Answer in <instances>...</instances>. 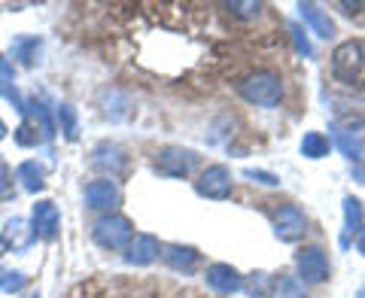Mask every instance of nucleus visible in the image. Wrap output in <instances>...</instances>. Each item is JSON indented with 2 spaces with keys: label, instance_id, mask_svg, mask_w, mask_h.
Segmentation results:
<instances>
[{
  "label": "nucleus",
  "instance_id": "nucleus-1",
  "mask_svg": "<svg viewBox=\"0 0 365 298\" xmlns=\"http://www.w3.org/2000/svg\"><path fill=\"white\" fill-rule=\"evenodd\" d=\"M241 95H244V101H250V104L271 110V107L280 104V98H283V83H280L277 73H271V71H256V73H250L244 83H241Z\"/></svg>",
  "mask_w": 365,
  "mask_h": 298
},
{
  "label": "nucleus",
  "instance_id": "nucleus-2",
  "mask_svg": "<svg viewBox=\"0 0 365 298\" xmlns=\"http://www.w3.org/2000/svg\"><path fill=\"white\" fill-rule=\"evenodd\" d=\"M332 71L341 83L362 86L365 83V46L362 43H341L332 55Z\"/></svg>",
  "mask_w": 365,
  "mask_h": 298
},
{
  "label": "nucleus",
  "instance_id": "nucleus-3",
  "mask_svg": "<svg viewBox=\"0 0 365 298\" xmlns=\"http://www.w3.org/2000/svg\"><path fill=\"white\" fill-rule=\"evenodd\" d=\"M195 165H198V155L182 146H165L162 153H155V170L165 177H186L192 174Z\"/></svg>",
  "mask_w": 365,
  "mask_h": 298
},
{
  "label": "nucleus",
  "instance_id": "nucleus-4",
  "mask_svg": "<svg viewBox=\"0 0 365 298\" xmlns=\"http://www.w3.org/2000/svg\"><path fill=\"white\" fill-rule=\"evenodd\" d=\"M95 240L104 250H122L131 244V222L125 216H104L95 222Z\"/></svg>",
  "mask_w": 365,
  "mask_h": 298
},
{
  "label": "nucleus",
  "instance_id": "nucleus-5",
  "mask_svg": "<svg viewBox=\"0 0 365 298\" xmlns=\"http://www.w3.org/2000/svg\"><path fill=\"white\" fill-rule=\"evenodd\" d=\"M274 232H277L280 240L292 244V240L304 237V232H307V216L299 207H295V204H283V207L274 213Z\"/></svg>",
  "mask_w": 365,
  "mask_h": 298
},
{
  "label": "nucleus",
  "instance_id": "nucleus-6",
  "mask_svg": "<svg viewBox=\"0 0 365 298\" xmlns=\"http://www.w3.org/2000/svg\"><path fill=\"white\" fill-rule=\"evenodd\" d=\"M295 265H299V274L304 283H323L329 280V259L319 247H304L295 256Z\"/></svg>",
  "mask_w": 365,
  "mask_h": 298
},
{
  "label": "nucleus",
  "instance_id": "nucleus-7",
  "mask_svg": "<svg viewBox=\"0 0 365 298\" xmlns=\"http://www.w3.org/2000/svg\"><path fill=\"white\" fill-rule=\"evenodd\" d=\"M198 192L204 198H228L232 195V174H228V168L222 165H210L204 174L198 177Z\"/></svg>",
  "mask_w": 365,
  "mask_h": 298
},
{
  "label": "nucleus",
  "instance_id": "nucleus-8",
  "mask_svg": "<svg viewBox=\"0 0 365 298\" xmlns=\"http://www.w3.org/2000/svg\"><path fill=\"white\" fill-rule=\"evenodd\" d=\"M335 143L341 146L350 162L353 158H365V122H347L335 128Z\"/></svg>",
  "mask_w": 365,
  "mask_h": 298
},
{
  "label": "nucleus",
  "instance_id": "nucleus-9",
  "mask_svg": "<svg viewBox=\"0 0 365 298\" xmlns=\"http://www.w3.org/2000/svg\"><path fill=\"white\" fill-rule=\"evenodd\" d=\"M58 225H61V213L52 201H37L34 204V235L52 240L58 235Z\"/></svg>",
  "mask_w": 365,
  "mask_h": 298
},
{
  "label": "nucleus",
  "instance_id": "nucleus-10",
  "mask_svg": "<svg viewBox=\"0 0 365 298\" xmlns=\"http://www.w3.org/2000/svg\"><path fill=\"white\" fill-rule=\"evenodd\" d=\"M86 201H88V207H95V210H113L119 204V189H116V183L113 180H91L88 186H86Z\"/></svg>",
  "mask_w": 365,
  "mask_h": 298
},
{
  "label": "nucleus",
  "instance_id": "nucleus-11",
  "mask_svg": "<svg viewBox=\"0 0 365 298\" xmlns=\"http://www.w3.org/2000/svg\"><path fill=\"white\" fill-rule=\"evenodd\" d=\"M204 280H207V286H213V289L222 292V295H232L237 289H244L241 274H237L232 265H210L207 274H204Z\"/></svg>",
  "mask_w": 365,
  "mask_h": 298
},
{
  "label": "nucleus",
  "instance_id": "nucleus-12",
  "mask_svg": "<svg viewBox=\"0 0 365 298\" xmlns=\"http://www.w3.org/2000/svg\"><path fill=\"white\" fill-rule=\"evenodd\" d=\"M158 250H162V247H158V240L153 235H134L125 259H128L131 265H150V262L158 256Z\"/></svg>",
  "mask_w": 365,
  "mask_h": 298
},
{
  "label": "nucleus",
  "instance_id": "nucleus-13",
  "mask_svg": "<svg viewBox=\"0 0 365 298\" xmlns=\"http://www.w3.org/2000/svg\"><path fill=\"white\" fill-rule=\"evenodd\" d=\"M302 9V19L307 21V25H311L317 34H319V37H332V34H335V25H332V19H329L326 13H323V9H319L317 4H302L299 6Z\"/></svg>",
  "mask_w": 365,
  "mask_h": 298
},
{
  "label": "nucleus",
  "instance_id": "nucleus-14",
  "mask_svg": "<svg viewBox=\"0 0 365 298\" xmlns=\"http://www.w3.org/2000/svg\"><path fill=\"white\" fill-rule=\"evenodd\" d=\"M165 262L170 268H177V271H192V265L198 262V253L192 247H168L165 250Z\"/></svg>",
  "mask_w": 365,
  "mask_h": 298
},
{
  "label": "nucleus",
  "instance_id": "nucleus-15",
  "mask_svg": "<svg viewBox=\"0 0 365 298\" xmlns=\"http://www.w3.org/2000/svg\"><path fill=\"white\" fill-rule=\"evenodd\" d=\"M19 180H21V186H25L28 192H37V189H43V165H37V162H25V165H19Z\"/></svg>",
  "mask_w": 365,
  "mask_h": 298
},
{
  "label": "nucleus",
  "instance_id": "nucleus-16",
  "mask_svg": "<svg viewBox=\"0 0 365 298\" xmlns=\"http://www.w3.org/2000/svg\"><path fill=\"white\" fill-rule=\"evenodd\" d=\"M302 155H307V158H323V155H329V137H323L319 131L304 134V140H302Z\"/></svg>",
  "mask_w": 365,
  "mask_h": 298
},
{
  "label": "nucleus",
  "instance_id": "nucleus-17",
  "mask_svg": "<svg viewBox=\"0 0 365 298\" xmlns=\"http://www.w3.org/2000/svg\"><path fill=\"white\" fill-rule=\"evenodd\" d=\"M244 289L253 298H271L274 295V277H268V274H253V277L244 283Z\"/></svg>",
  "mask_w": 365,
  "mask_h": 298
},
{
  "label": "nucleus",
  "instance_id": "nucleus-18",
  "mask_svg": "<svg viewBox=\"0 0 365 298\" xmlns=\"http://www.w3.org/2000/svg\"><path fill=\"white\" fill-rule=\"evenodd\" d=\"M344 220H347V235H353V232H359V222H362V204L356 201V198H347L344 201Z\"/></svg>",
  "mask_w": 365,
  "mask_h": 298
},
{
  "label": "nucleus",
  "instance_id": "nucleus-19",
  "mask_svg": "<svg viewBox=\"0 0 365 298\" xmlns=\"http://www.w3.org/2000/svg\"><path fill=\"white\" fill-rule=\"evenodd\" d=\"M21 286H25V274L0 268V289H4V292H19Z\"/></svg>",
  "mask_w": 365,
  "mask_h": 298
},
{
  "label": "nucleus",
  "instance_id": "nucleus-20",
  "mask_svg": "<svg viewBox=\"0 0 365 298\" xmlns=\"http://www.w3.org/2000/svg\"><path fill=\"white\" fill-rule=\"evenodd\" d=\"M58 119H61V125H64V134L73 140V137H76V113H73V107L64 104V107L58 110Z\"/></svg>",
  "mask_w": 365,
  "mask_h": 298
},
{
  "label": "nucleus",
  "instance_id": "nucleus-21",
  "mask_svg": "<svg viewBox=\"0 0 365 298\" xmlns=\"http://www.w3.org/2000/svg\"><path fill=\"white\" fill-rule=\"evenodd\" d=\"M225 9L228 13H235V16H241V19H256L262 4H228Z\"/></svg>",
  "mask_w": 365,
  "mask_h": 298
},
{
  "label": "nucleus",
  "instance_id": "nucleus-22",
  "mask_svg": "<svg viewBox=\"0 0 365 298\" xmlns=\"http://www.w3.org/2000/svg\"><path fill=\"white\" fill-rule=\"evenodd\" d=\"M16 140L21 143V146H37V140H40V134L37 131H34V125H21V128L16 131Z\"/></svg>",
  "mask_w": 365,
  "mask_h": 298
},
{
  "label": "nucleus",
  "instance_id": "nucleus-23",
  "mask_svg": "<svg viewBox=\"0 0 365 298\" xmlns=\"http://www.w3.org/2000/svg\"><path fill=\"white\" fill-rule=\"evenodd\" d=\"M37 40H19L16 46H13V49H16V55H19V58L21 61H25V64H34V55H31V49H37Z\"/></svg>",
  "mask_w": 365,
  "mask_h": 298
},
{
  "label": "nucleus",
  "instance_id": "nucleus-24",
  "mask_svg": "<svg viewBox=\"0 0 365 298\" xmlns=\"http://www.w3.org/2000/svg\"><path fill=\"white\" fill-rule=\"evenodd\" d=\"M247 177H253V180H259V183H265V186H277V177L265 174V170H247Z\"/></svg>",
  "mask_w": 365,
  "mask_h": 298
},
{
  "label": "nucleus",
  "instance_id": "nucleus-25",
  "mask_svg": "<svg viewBox=\"0 0 365 298\" xmlns=\"http://www.w3.org/2000/svg\"><path fill=\"white\" fill-rule=\"evenodd\" d=\"M292 34H295V46H299V52L311 55V43H307V37H302V31H299V28H292Z\"/></svg>",
  "mask_w": 365,
  "mask_h": 298
},
{
  "label": "nucleus",
  "instance_id": "nucleus-26",
  "mask_svg": "<svg viewBox=\"0 0 365 298\" xmlns=\"http://www.w3.org/2000/svg\"><path fill=\"white\" fill-rule=\"evenodd\" d=\"M353 240H356V250H359V253L365 256V225L359 228V232H356V237H353Z\"/></svg>",
  "mask_w": 365,
  "mask_h": 298
},
{
  "label": "nucleus",
  "instance_id": "nucleus-27",
  "mask_svg": "<svg viewBox=\"0 0 365 298\" xmlns=\"http://www.w3.org/2000/svg\"><path fill=\"white\" fill-rule=\"evenodd\" d=\"M4 137H6V125L0 122V140H4Z\"/></svg>",
  "mask_w": 365,
  "mask_h": 298
},
{
  "label": "nucleus",
  "instance_id": "nucleus-28",
  "mask_svg": "<svg viewBox=\"0 0 365 298\" xmlns=\"http://www.w3.org/2000/svg\"><path fill=\"white\" fill-rule=\"evenodd\" d=\"M31 298H37V295H31Z\"/></svg>",
  "mask_w": 365,
  "mask_h": 298
}]
</instances>
